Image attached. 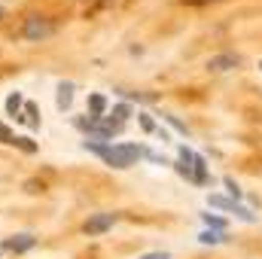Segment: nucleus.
Masks as SVG:
<instances>
[{"label":"nucleus","mask_w":262,"mask_h":259,"mask_svg":"<svg viewBox=\"0 0 262 259\" xmlns=\"http://www.w3.org/2000/svg\"><path fill=\"white\" fill-rule=\"evenodd\" d=\"M52 34H55V25H52L46 15H28V18H25L21 37H25L28 43H40V40H46V37H52Z\"/></svg>","instance_id":"f03ea898"},{"label":"nucleus","mask_w":262,"mask_h":259,"mask_svg":"<svg viewBox=\"0 0 262 259\" xmlns=\"http://www.w3.org/2000/svg\"><path fill=\"white\" fill-rule=\"evenodd\" d=\"M259 67H262V61H259Z\"/></svg>","instance_id":"6ab92c4d"},{"label":"nucleus","mask_w":262,"mask_h":259,"mask_svg":"<svg viewBox=\"0 0 262 259\" xmlns=\"http://www.w3.org/2000/svg\"><path fill=\"white\" fill-rule=\"evenodd\" d=\"M226 186H229V192L235 195V198H241V189L235 186V180H226Z\"/></svg>","instance_id":"ddd939ff"},{"label":"nucleus","mask_w":262,"mask_h":259,"mask_svg":"<svg viewBox=\"0 0 262 259\" xmlns=\"http://www.w3.org/2000/svg\"><path fill=\"white\" fill-rule=\"evenodd\" d=\"M137 259H171V253L168 250H152V253H143V256H137Z\"/></svg>","instance_id":"9d476101"},{"label":"nucleus","mask_w":262,"mask_h":259,"mask_svg":"<svg viewBox=\"0 0 262 259\" xmlns=\"http://www.w3.org/2000/svg\"><path fill=\"white\" fill-rule=\"evenodd\" d=\"M204 223H207V226H213V229H226V223H223L220 217H210V213H204Z\"/></svg>","instance_id":"9b49d317"},{"label":"nucleus","mask_w":262,"mask_h":259,"mask_svg":"<svg viewBox=\"0 0 262 259\" xmlns=\"http://www.w3.org/2000/svg\"><path fill=\"white\" fill-rule=\"evenodd\" d=\"M0 256H3V247H0Z\"/></svg>","instance_id":"a211bd4d"},{"label":"nucleus","mask_w":262,"mask_h":259,"mask_svg":"<svg viewBox=\"0 0 262 259\" xmlns=\"http://www.w3.org/2000/svg\"><path fill=\"white\" fill-rule=\"evenodd\" d=\"M113 226H116V213H95V217H89V220L82 223V232H85L89 238H95V235L110 232Z\"/></svg>","instance_id":"20e7f679"},{"label":"nucleus","mask_w":262,"mask_h":259,"mask_svg":"<svg viewBox=\"0 0 262 259\" xmlns=\"http://www.w3.org/2000/svg\"><path fill=\"white\" fill-rule=\"evenodd\" d=\"M140 122H143V128H146V131L156 128V125H152V119H146V113H140Z\"/></svg>","instance_id":"2eb2a0df"},{"label":"nucleus","mask_w":262,"mask_h":259,"mask_svg":"<svg viewBox=\"0 0 262 259\" xmlns=\"http://www.w3.org/2000/svg\"><path fill=\"white\" fill-rule=\"evenodd\" d=\"M89 104H92V110H95V119H101V113H104V107H107V101H104L101 95H95V98H92Z\"/></svg>","instance_id":"1a4fd4ad"},{"label":"nucleus","mask_w":262,"mask_h":259,"mask_svg":"<svg viewBox=\"0 0 262 259\" xmlns=\"http://www.w3.org/2000/svg\"><path fill=\"white\" fill-rule=\"evenodd\" d=\"M113 113H116V116H119V119H128V107H116V110H113Z\"/></svg>","instance_id":"4468645a"},{"label":"nucleus","mask_w":262,"mask_h":259,"mask_svg":"<svg viewBox=\"0 0 262 259\" xmlns=\"http://www.w3.org/2000/svg\"><path fill=\"white\" fill-rule=\"evenodd\" d=\"M0 18H3V6H0Z\"/></svg>","instance_id":"f3484780"},{"label":"nucleus","mask_w":262,"mask_h":259,"mask_svg":"<svg viewBox=\"0 0 262 259\" xmlns=\"http://www.w3.org/2000/svg\"><path fill=\"white\" fill-rule=\"evenodd\" d=\"M0 247H3V253H15V256H21V253H28V250L37 247V235H31V232H18V235L3 238Z\"/></svg>","instance_id":"7ed1b4c3"},{"label":"nucleus","mask_w":262,"mask_h":259,"mask_svg":"<svg viewBox=\"0 0 262 259\" xmlns=\"http://www.w3.org/2000/svg\"><path fill=\"white\" fill-rule=\"evenodd\" d=\"M238 64H241V58H238V55H232V52L213 55V58L207 61V67H210V70H235Z\"/></svg>","instance_id":"39448f33"},{"label":"nucleus","mask_w":262,"mask_h":259,"mask_svg":"<svg viewBox=\"0 0 262 259\" xmlns=\"http://www.w3.org/2000/svg\"><path fill=\"white\" fill-rule=\"evenodd\" d=\"M58 92H61V95H58V107H67V104H70V98H73V95H70V92H73V82H61V89H58Z\"/></svg>","instance_id":"6e6552de"},{"label":"nucleus","mask_w":262,"mask_h":259,"mask_svg":"<svg viewBox=\"0 0 262 259\" xmlns=\"http://www.w3.org/2000/svg\"><path fill=\"white\" fill-rule=\"evenodd\" d=\"M210 204H216V207H226V210H235L241 220H247V223H253L256 217L250 213V210H244L241 204H235V201H226V198H220V195H210Z\"/></svg>","instance_id":"423d86ee"},{"label":"nucleus","mask_w":262,"mask_h":259,"mask_svg":"<svg viewBox=\"0 0 262 259\" xmlns=\"http://www.w3.org/2000/svg\"><path fill=\"white\" fill-rule=\"evenodd\" d=\"M198 241H201V244H220V241H226V235H223V232H210V229H207V232H201V238H198Z\"/></svg>","instance_id":"0eeeda50"},{"label":"nucleus","mask_w":262,"mask_h":259,"mask_svg":"<svg viewBox=\"0 0 262 259\" xmlns=\"http://www.w3.org/2000/svg\"><path fill=\"white\" fill-rule=\"evenodd\" d=\"M85 146L92 149V153H98L107 165H113V168H131V165H137V159L143 156V149L140 146H131V143H89L85 140Z\"/></svg>","instance_id":"f257e3e1"},{"label":"nucleus","mask_w":262,"mask_h":259,"mask_svg":"<svg viewBox=\"0 0 262 259\" xmlns=\"http://www.w3.org/2000/svg\"><path fill=\"white\" fill-rule=\"evenodd\" d=\"M183 3H189V6H198V3H207V0H183Z\"/></svg>","instance_id":"dca6fc26"},{"label":"nucleus","mask_w":262,"mask_h":259,"mask_svg":"<svg viewBox=\"0 0 262 259\" xmlns=\"http://www.w3.org/2000/svg\"><path fill=\"white\" fill-rule=\"evenodd\" d=\"M25 189H28V192H40V189H43V183H40V180H28V183H25Z\"/></svg>","instance_id":"f8f14e48"}]
</instances>
